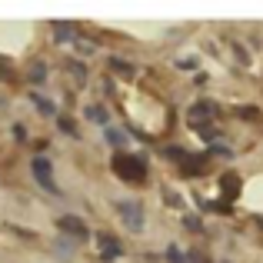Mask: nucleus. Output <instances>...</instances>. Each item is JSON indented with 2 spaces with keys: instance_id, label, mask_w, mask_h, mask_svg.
Wrapping results in <instances>:
<instances>
[{
  "instance_id": "nucleus-1",
  "label": "nucleus",
  "mask_w": 263,
  "mask_h": 263,
  "mask_svg": "<svg viewBox=\"0 0 263 263\" xmlns=\"http://www.w3.org/2000/svg\"><path fill=\"white\" fill-rule=\"evenodd\" d=\"M114 174L123 180V183H143L147 180V163L140 160L137 154H127V150H117L114 154Z\"/></svg>"
},
{
  "instance_id": "nucleus-2",
  "label": "nucleus",
  "mask_w": 263,
  "mask_h": 263,
  "mask_svg": "<svg viewBox=\"0 0 263 263\" xmlns=\"http://www.w3.org/2000/svg\"><path fill=\"white\" fill-rule=\"evenodd\" d=\"M117 213H120L123 227H127V230H134V233H140L143 223H147L143 203H137V200H120V203H117Z\"/></svg>"
},
{
  "instance_id": "nucleus-3",
  "label": "nucleus",
  "mask_w": 263,
  "mask_h": 263,
  "mask_svg": "<svg viewBox=\"0 0 263 263\" xmlns=\"http://www.w3.org/2000/svg\"><path fill=\"white\" fill-rule=\"evenodd\" d=\"M30 167H33V177H37V183L44 186L47 193H60L57 183H53V167H50V160H47V157H33Z\"/></svg>"
},
{
  "instance_id": "nucleus-4",
  "label": "nucleus",
  "mask_w": 263,
  "mask_h": 263,
  "mask_svg": "<svg viewBox=\"0 0 263 263\" xmlns=\"http://www.w3.org/2000/svg\"><path fill=\"white\" fill-rule=\"evenodd\" d=\"M57 230H64L67 237H73V240H87V237H90L87 223H84L80 217H73V213H67V217L57 220Z\"/></svg>"
},
{
  "instance_id": "nucleus-5",
  "label": "nucleus",
  "mask_w": 263,
  "mask_h": 263,
  "mask_svg": "<svg viewBox=\"0 0 263 263\" xmlns=\"http://www.w3.org/2000/svg\"><path fill=\"white\" fill-rule=\"evenodd\" d=\"M97 243H100V260H107V263H114V260L123 253L120 240L110 237V233H97Z\"/></svg>"
},
{
  "instance_id": "nucleus-6",
  "label": "nucleus",
  "mask_w": 263,
  "mask_h": 263,
  "mask_svg": "<svg viewBox=\"0 0 263 263\" xmlns=\"http://www.w3.org/2000/svg\"><path fill=\"white\" fill-rule=\"evenodd\" d=\"M53 40L57 44H77V27L73 24H53Z\"/></svg>"
},
{
  "instance_id": "nucleus-7",
  "label": "nucleus",
  "mask_w": 263,
  "mask_h": 263,
  "mask_svg": "<svg viewBox=\"0 0 263 263\" xmlns=\"http://www.w3.org/2000/svg\"><path fill=\"white\" fill-rule=\"evenodd\" d=\"M186 117H190V123L193 120H213V117H217V107H213V103H206V100L203 103H193Z\"/></svg>"
},
{
  "instance_id": "nucleus-8",
  "label": "nucleus",
  "mask_w": 263,
  "mask_h": 263,
  "mask_svg": "<svg viewBox=\"0 0 263 263\" xmlns=\"http://www.w3.org/2000/svg\"><path fill=\"white\" fill-rule=\"evenodd\" d=\"M110 70H114L117 77H123V80H134L137 77V67L127 64V60H120V57H110Z\"/></svg>"
},
{
  "instance_id": "nucleus-9",
  "label": "nucleus",
  "mask_w": 263,
  "mask_h": 263,
  "mask_svg": "<svg viewBox=\"0 0 263 263\" xmlns=\"http://www.w3.org/2000/svg\"><path fill=\"white\" fill-rule=\"evenodd\" d=\"M84 117H87V120H93V123H100V127H107V123H110L107 110H103V107H97V103H90V107H84Z\"/></svg>"
},
{
  "instance_id": "nucleus-10",
  "label": "nucleus",
  "mask_w": 263,
  "mask_h": 263,
  "mask_svg": "<svg viewBox=\"0 0 263 263\" xmlns=\"http://www.w3.org/2000/svg\"><path fill=\"white\" fill-rule=\"evenodd\" d=\"M200 210L203 213H213V210L217 213H233V206L227 203V200H200Z\"/></svg>"
},
{
  "instance_id": "nucleus-11",
  "label": "nucleus",
  "mask_w": 263,
  "mask_h": 263,
  "mask_svg": "<svg viewBox=\"0 0 263 263\" xmlns=\"http://www.w3.org/2000/svg\"><path fill=\"white\" fill-rule=\"evenodd\" d=\"M183 170L190 177H200L206 170V157H186V163H183Z\"/></svg>"
},
{
  "instance_id": "nucleus-12",
  "label": "nucleus",
  "mask_w": 263,
  "mask_h": 263,
  "mask_svg": "<svg viewBox=\"0 0 263 263\" xmlns=\"http://www.w3.org/2000/svg\"><path fill=\"white\" fill-rule=\"evenodd\" d=\"M220 186H223L227 197H237V190H240V177H237V174H223V177H220Z\"/></svg>"
},
{
  "instance_id": "nucleus-13",
  "label": "nucleus",
  "mask_w": 263,
  "mask_h": 263,
  "mask_svg": "<svg viewBox=\"0 0 263 263\" xmlns=\"http://www.w3.org/2000/svg\"><path fill=\"white\" fill-rule=\"evenodd\" d=\"M30 100H33V107H37L44 117H53V114H57V110H53V103L47 100V97H40V93H30Z\"/></svg>"
},
{
  "instance_id": "nucleus-14",
  "label": "nucleus",
  "mask_w": 263,
  "mask_h": 263,
  "mask_svg": "<svg viewBox=\"0 0 263 263\" xmlns=\"http://www.w3.org/2000/svg\"><path fill=\"white\" fill-rule=\"evenodd\" d=\"M160 154L167 157V160H174V163H186V157H190V154H186L183 147H163Z\"/></svg>"
},
{
  "instance_id": "nucleus-15",
  "label": "nucleus",
  "mask_w": 263,
  "mask_h": 263,
  "mask_svg": "<svg viewBox=\"0 0 263 263\" xmlns=\"http://www.w3.org/2000/svg\"><path fill=\"white\" fill-rule=\"evenodd\" d=\"M233 114H237L240 120H253V123H260V120H263V114H260L257 107H237Z\"/></svg>"
},
{
  "instance_id": "nucleus-16",
  "label": "nucleus",
  "mask_w": 263,
  "mask_h": 263,
  "mask_svg": "<svg viewBox=\"0 0 263 263\" xmlns=\"http://www.w3.org/2000/svg\"><path fill=\"white\" fill-rule=\"evenodd\" d=\"M103 134H107V143H114V147H123V143H127V134L117 130V127H107Z\"/></svg>"
},
{
  "instance_id": "nucleus-17",
  "label": "nucleus",
  "mask_w": 263,
  "mask_h": 263,
  "mask_svg": "<svg viewBox=\"0 0 263 263\" xmlns=\"http://www.w3.org/2000/svg\"><path fill=\"white\" fill-rule=\"evenodd\" d=\"M30 80H33V84H44V80H47V64L37 60V64L30 67Z\"/></svg>"
},
{
  "instance_id": "nucleus-18",
  "label": "nucleus",
  "mask_w": 263,
  "mask_h": 263,
  "mask_svg": "<svg viewBox=\"0 0 263 263\" xmlns=\"http://www.w3.org/2000/svg\"><path fill=\"white\" fill-rule=\"evenodd\" d=\"M210 154H213V157H223V160H233V150L227 147V143H213Z\"/></svg>"
},
{
  "instance_id": "nucleus-19",
  "label": "nucleus",
  "mask_w": 263,
  "mask_h": 263,
  "mask_svg": "<svg viewBox=\"0 0 263 263\" xmlns=\"http://www.w3.org/2000/svg\"><path fill=\"white\" fill-rule=\"evenodd\" d=\"M167 263H186V253L180 247H167Z\"/></svg>"
},
{
  "instance_id": "nucleus-20",
  "label": "nucleus",
  "mask_w": 263,
  "mask_h": 263,
  "mask_svg": "<svg viewBox=\"0 0 263 263\" xmlns=\"http://www.w3.org/2000/svg\"><path fill=\"white\" fill-rule=\"evenodd\" d=\"M57 123H60V130L64 134H70V137H77V123L70 120V117H57Z\"/></svg>"
},
{
  "instance_id": "nucleus-21",
  "label": "nucleus",
  "mask_w": 263,
  "mask_h": 263,
  "mask_svg": "<svg viewBox=\"0 0 263 263\" xmlns=\"http://www.w3.org/2000/svg\"><path fill=\"white\" fill-rule=\"evenodd\" d=\"M183 227H186V230H193V233H200V230H203V223H200V217H190V213L183 217Z\"/></svg>"
},
{
  "instance_id": "nucleus-22",
  "label": "nucleus",
  "mask_w": 263,
  "mask_h": 263,
  "mask_svg": "<svg viewBox=\"0 0 263 263\" xmlns=\"http://www.w3.org/2000/svg\"><path fill=\"white\" fill-rule=\"evenodd\" d=\"M70 70H73V77H77V80H87V67L80 64V60H70Z\"/></svg>"
},
{
  "instance_id": "nucleus-23",
  "label": "nucleus",
  "mask_w": 263,
  "mask_h": 263,
  "mask_svg": "<svg viewBox=\"0 0 263 263\" xmlns=\"http://www.w3.org/2000/svg\"><path fill=\"white\" fill-rule=\"evenodd\" d=\"M163 197L170 200V206H183V200H180V193H177V190H170V186L163 190Z\"/></svg>"
},
{
  "instance_id": "nucleus-24",
  "label": "nucleus",
  "mask_w": 263,
  "mask_h": 263,
  "mask_svg": "<svg viewBox=\"0 0 263 263\" xmlns=\"http://www.w3.org/2000/svg\"><path fill=\"white\" fill-rule=\"evenodd\" d=\"M180 67H183V70H193V67H197V57H183V60H180Z\"/></svg>"
},
{
  "instance_id": "nucleus-25",
  "label": "nucleus",
  "mask_w": 263,
  "mask_h": 263,
  "mask_svg": "<svg viewBox=\"0 0 263 263\" xmlns=\"http://www.w3.org/2000/svg\"><path fill=\"white\" fill-rule=\"evenodd\" d=\"M13 137H17V140H27V130H24V127L17 123V127H13Z\"/></svg>"
},
{
  "instance_id": "nucleus-26",
  "label": "nucleus",
  "mask_w": 263,
  "mask_h": 263,
  "mask_svg": "<svg viewBox=\"0 0 263 263\" xmlns=\"http://www.w3.org/2000/svg\"><path fill=\"white\" fill-rule=\"evenodd\" d=\"M257 223H260V227H263V213H260V217H257Z\"/></svg>"
}]
</instances>
